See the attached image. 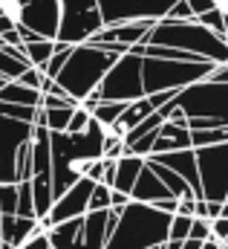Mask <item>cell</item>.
<instances>
[{
	"label": "cell",
	"mask_w": 228,
	"mask_h": 249,
	"mask_svg": "<svg viewBox=\"0 0 228 249\" xmlns=\"http://www.w3.org/2000/svg\"><path fill=\"white\" fill-rule=\"evenodd\" d=\"M32 186V203H35V220H44L55 203V194H52V174H38L29 180Z\"/></svg>",
	"instance_id": "17"
},
{
	"label": "cell",
	"mask_w": 228,
	"mask_h": 249,
	"mask_svg": "<svg viewBox=\"0 0 228 249\" xmlns=\"http://www.w3.org/2000/svg\"><path fill=\"white\" fill-rule=\"evenodd\" d=\"M0 102L6 105H26V107H41V93L38 90H29L17 81H6L0 87Z\"/></svg>",
	"instance_id": "19"
},
{
	"label": "cell",
	"mask_w": 228,
	"mask_h": 249,
	"mask_svg": "<svg viewBox=\"0 0 228 249\" xmlns=\"http://www.w3.org/2000/svg\"><path fill=\"white\" fill-rule=\"evenodd\" d=\"M93 180H87V177H81L78 183H72V186L66 188L61 197H55V203H52V209H49V214L44 217V220H38L44 229H49V226H55V223H64V220H72V217H84L87 214V200H90V191H93Z\"/></svg>",
	"instance_id": "11"
},
{
	"label": "cell",
	"mask_w": 228,
	"mask_h": 249,
	"mask_svg": "<svg viewBox=\"0 0 228 249\" xmlns=\"http://www.w3.org/2000/svg\"><path fill=\"white\" fill-rule=\"evenodd\" d=\"M217 3H220V6H223V3H226V0H217Z\"/></svg>",
	"instance_id": "41"
},
{
	"label": "cell",
	"mask_w": 228,
	"mask_h": 249,
	"mask_svg": "<svg viewBox=\"0 0 228 249\" xmlns=\"http://www.w3.org/2000/svg\"><path fill=\"white\" fill-rule=\"evenodd\" d=\"M211 238H214L217 244L228 247V217H217V220H211Z\"/></svg>",
	"instance_id": "33"
},
{
	"label": "cell",
	"mask_w": 228,
	"mask_h": 249,
	"mask_svg": "<svg viewBox=\"0 0 228 249\" xmlns=\"http://www.w3.org/2000/svg\"><path fill=\"white\" fill-rule=\"evenodd\" d=\"M228 142V124L211 127V130H191V148H208V145H223Z\"/></svg>",
	"instance_id": "23"
},
{
	"label": "cell",
	"mask_w": 228,
	"mask_h": 249,
	"mask_svg": "<svg viewBox=\"0 0 228 249\" xmlns=\"http://www.w3.org/2000/svg\"><path fill=\"white\" fill-rule=\"evenodd\" d=\"M173 105L185 113L188 130H211L228 124V84L202 78L182 87L173 96Z\"/></svg>",
	"instance_id": "3"
},
{
	"label": "cell",
	"mask_w": 228,
	"mask_h": 249,
	"mask_svg": "<svg viewBox=\"0 0 228 249\" xmlns=\"http://www.w3.org/2000/svg\"><path fill=\"white\" fill-rule=\"evenodd\" d=\"M127 203H130V194H121V191L110 188V209H124Z\"/></svg>",
	"instance_id": "37"
},
{
	"label": "cell",
	"mask_w": 228,
	"mask_h": 249,
	"mask_svg": "<svg viewBox=\"0 0 228 249\" xmlns=\"http://www.w3.org/2000/svg\"><path fill=\"white\" fill-rule=\"evenodd\" d=\"M115 58H121V55H110V53H104L98 47H90V44H78V47H72L69 58L64 61L61 72L52 81L69 99H75L81 105V99H87L101 84L104 72L113 67Z\"/></svg>",
	"instance_id": "4"
},
{
	"label": "cell",
	"mask_w": 228,
	"mask_h": 249,
	"mask_svg": "<svg viewBox=\"0 0 228 249\" xmlns=\"http://www.w3.org/2000/svg\"><path fill=\"white\" fill-rule=\"evenodd\" d=\"M145 162H147V168H150V171L159 177V183L168 188L176 200H179V197H196V194L191 191V186H188V183H185L179 174H173L171 168H165V165H159V162H153V160H145Z\"/></svg>",
	"instance_id": "20"
},
{
	"label": "cell",
	"mask_w": 228,
	"mask_h": 249,
	"mask_svg": "<svg viewBox=\"0 0 228 249\" xmlns=\"http://www.w3.org/2000/svg\"><path fill=\"white\" fill-rule=\"evenodd\" d=\"M26 67H29V64L20 61V58H15V55L9 53V47H0V78H3V81H15Z\"/></svg>",
	"instance_id": "24"
},
{
	"label": "cell",
	"mask_w": 228,
	"mask_h": 249,
	"mask_svg": "<svg viewBox=\"0 0 228 249\" xmlns=\"http://www.w3.org/2000/svg\"><path fill=\"white\" fill-rule=\"evenodd\" d=\"M223 6H217V9H211V12H205V15H199V18H194L196 23H202L205 29H211V32H217L220 38H223Z\"/></svg>",
	"instance_id": "29"
},
{
	"label": "cell",
	"mask_w": 228,
	"mask_h": 249,
	"mask_svg": "<svg viewBox=\"0 0 228 249\" xmlns=\"http://www.w3.org/2000/svg\"><path fill=\"white\" fill-rule=\"evenodd\" d=\"M81 220L84 217H72V220H64L47 229V238H49V249H75L78 244V235H81Z\"/></svg>",
	"instance_id": "18"
},
{
	"label": "cell",
	"mask_w": 228,
	"mask_h": 249,
	"mask_svg": "<svg viewBox=\"0 0 228 249\" xmlns=\"http://www.w3.org/2000/svg\"><path fill=\"white\" fill-rule=\"evenodd\" d=\"M17 84H23V87H29V90H38L41 93V81H44V72L38 70V67H26L17 78H15Z\"/></svg>",
	"instance_id": "31"
},
{
	"label": "cell",
	"mask_w": 228,
	"mask_h": 249,
	"mask_svg": "<svg viewBox=\"0 0 228 249\" xmlns=\"http://www.w3.org/2000/svg\"><path fill=\"white\" fill-rule=\"evenodd\" d=\"M168 20H194V15H191V9H188V3L185 0H176L171 9H168V15H165Z\"/></svg>",
	"instance_id": "34"
},
{
	"label": "cell",
	"mask_w": 228,
	"mask_h": 249,
	"mask_svg": "<svg viewBox=\"0 0 228 249\" xmlns=\"http://www.w3.org/2000/svg\"><path fill=\"white\" fill-rule=\"evenodd\" d=\"M0 249H3V241H0Z\"/></svg>",
	"instance_id": "44"
},
{
	"label": "cell",
	"mask_w": 228,
	"mask_h": 249,
	"mask_svg": "<svg viewBox=\"0 0 228 249\" xmlns=\"http://www.w3.org/2000/svg\"><path fill=\"white\" fill-rule=\"evenodd\" d=\"M124 107H127V102H101V105H96V107L90 110V116L101 124V127H110V124L124 113Z\"/></svg>",
	"instance_id": "22"
},
{
	"label": "cell",
	"mask_w": 228,
	"mask_h": 249,
	"mask_svg": "<svg viewBox=\"0 0 228 249\" xmlns=\"http://www.w3.org/2000/svg\"><path fill=\"white\" fill-rule=\"evenodd\" d=\"M15 23H17V20H15L12 15H6V12H0V35H6V32H12V29H15Z\"/></svg>",
	"instance_id": "39"
},
{
	"label": "cell",
	"mask_w": 228,
	"mask_h": 249,
	"mask_svg": "<svg viewBox=\"0 0 228 249\" xmlns=\"http://www.w3.org/2000/svg\"><path fill=\"white\" fill-rule=\"evenodd\" d=\"M185 3H188V9H191L194 18H199V15H205V12H211V9L220 6L217 0H185Z\"/></svg>",
	"instance_id": "36"
},
{
	"label": "cell",
	"mask_w": 228,
	"mask_h": 249,
	"mask_svg": "<svg viewBox=\"0 0 228 249\" xmlns=\"http://www.w3.org/2000/svg\"><path fill=\"white\" fill-rule=\"evenodd\" d=\"M153 47H171V50H182L199 61L211 64H228V44L211 29H205L196 20H156V26L150 29L147 41Z\"/></svg>",
	"instance_id": "1"
},
{
	"label": "cell",
	"mask_w": 228,
	"mask_h": 249,
	"mask_svg": "<svg viewBox=\"0 0 228 249\" xmlns=\"http://www.w3.org/2000/svg\"><path fill=\"white\" fill-rule=\"evenodd\" d=\"M23 3H29V0H15V6H17V9H20V6H23Z\"/></svg>",
	"instance_id": "40"
},
{
	"label": "cell",
	"mask_w": 228,
	"mask_h": 249,
	"mask_svg": "<svg viewBox=\"0 0 228 249\" xmlns=\"http://www.w3.org/2000/svg\"><path fill=\"white\" fill-rule=\"evenodd\" d=\"M87 122H90V113L78 105L75 110H72V116H69V124H66V130L64 133H81L84 127H87Z\"/></svg>",
	"instance_id": "32"
},
{
	"label": "cell",
	"mask_w": 228,
	"mask_h": 249,
	"mask_svg": "<svg viewBox=\"0 0 228 249\" xmlns=\"http://www.w3.org/2000/svg\"><path fill=\"white\" fill-rule=\"evenodd\" d=\"M20 249H49V238H47V229H38L32 238H26Z\"/></svg>",
	"instance_id": "35"
},
{
	"label": "cell",
	"mask_w": 228,
	"mask_h": 249,
	"mask_svg": "<svg viewBox=\"0 0 228 249\" xmlns=\"http://www.w3.org/2000/svg\"><path fill=\"white\" fill-rule=\"evenodd\" d=\"M226 203H228V200H226Z\"/></svg>",
	"instance_id": "45"
},
{
	"label": "cell",
	"mask_w": 228,
	"mask_h": 249,
	"mask_svg": "<svg viewBox=\"0 0 228 249\" xmlns=\"http://www.w3.org/2000/svg\"><path fill=\"white\" fill-rule=\"evenodd\" d=\"M107 209L104 212H87L81 220V235L75 249H104L107 244Z\"/></svg>",
	"instance_id": "14"
},
{
	"label": "cell",
	"mask_w": 228,
	"mask_h": 249,
	"mask_svg": "<svg viewBox=\"0 0 228 249\" xmlns=\"http://www.w3.org/2000/svg\"><path fill=\"white\" fill-rule=\"evenodd\" d=\"M173 214L156 212L147 203H127L118 214V223L110 232L104 249H150L168 241V226Z\"/></svg>",
	"instance_id": "2"
},
{
	"label": "cell",
	"mask_w": 228,
	"mask_h": 249,
	"mask_svg": "<svg viewBox=\"0 0 228 249\" xmlns=\"http://www.w3.org/2000/svg\"><path fill=\"white\" fill-rule=\"evenodd\" d=\"M223 6H226V9H228V0H226V3H223Z\"/></svg>",
	"instance_id": "43"
},
{
	"label": "cell",
	"mask_w": 228,
	"mask_h": 249,
	"mask_svg": "<svg viewBox=\"0 0 228 249\" xmlns=\"http://www.w3.org/2000/svg\"><path fill=\"white\" fill-rule=\"evenodd\" d=\"M173 197L168 188L159 183V177L147 168V162H145V168L139 171V177H136V183L130 188V200L133 203H147V206H153L156 200H168Z\"/></svg>",
	"instance_id": "15"
},
{
	"label": "cell",
	"mask_w": 228,
	"mask_h": 249,
	"mask_svg": "<svg viewBox=\"0 0 228 249\" xmlns=\"http://www.w3.org/2000/svg\"><path fill=\"white\" fill-rule=\"evenodd\" d=\"M38 229H44L35 217H17V214H0V241L12 249H20L26 238H32Z\"/></svg>",
	"instance_id": "13"
},
{
	"label": "cell",
	"mask_w": 228,
	"mask_h": 249,
	"mask_svg": "<svg viewBox=\"0 0 228 249\" xmlns=\"http://www.w3.org/2000/svg\"><path fill=\"white\" fill-rule=\"evenodd\" d=\"M17 206V183H3L0 186V214H15Z\"/></svg>",
	"instance_id": "28"
},
{
	"label": "cell",
	"mask_w": 228,
	"mask_h": 249,
	"mask_svg": "<svg viewBox=\"0 0 228 249\" xmlns=\"http://www.w3.org/2000/svg\"><path fill=\"white\" fill-rule=\"evenodd\" d=\"M145 168V160L142 157H133V154H124L115 160V177H113V188L121 194H130V188L136 183L139 171Z\"/></svg>",
	"instance_id": "16"
},
{
	"label": "cell",
	"mask_w": 228,
	"mask_h": 249,
	"mask_svg": "<svg viewBox=\"0 0 228 249\" xmlns=\"http://www.w3.org/2000/svg\"><path fill=\"white\" fill-rule=\"evenodd\" d=\"M20 50H23V58H26L29 67H38V70H41L44 64L49 61V55L55 53V41H44V38H41V41H35V44H23Z\"/></svg>",
	"instance_id": "21"
},
{
	"label": "cell",
	"mask_w": 228,
	"mask_h": 249,
	"mask_svg": "<svg viewBox=\"0 0 228 249\" xmlns=\"http://www.w3.org/2000/svg\"><path fill=\"white\" fill-rule=\"evenodd\" d=\"M20 26L32 29L38 38H47V41H55L58 35V23H61V3L58 0H29L17 9V18H15Z\"/></svg>",
	"instance_id": "10"
},
{
	"label": "cell",
	"mask_w": 228,
	"mask_h": 249,
	"mask_svg": "<svg viewBox=\"0 0 228 249\" xmlns=\"http://www.w3.org/2000/svg\"><path fill=\"white\" fill-rule=\"evenodd\" d=\"M101 26H104V20H101L98 6L96 9H61V23H58L55 41L78 47V44H87Z\"/></svg>",
	"instance_id": "9"
},
{
	"label": "cell",
	"mask_w": 228,
	"mask_h": 249,
	"mask_svg": "<svg viewBox=\"0 0 228 249\" xmlns=\"http://www.w3.org/2000/svg\"><path fill=\"white\" fill-rule=\"evenodd\" d=\"M96 90H98L101 102H136V99H142L145 96V90H142V58H136L130 53L115 58Z\"/></svg>",
	"instance_id": "7"
},
{
	"label": "cell",
	"mask_w": 228,
	"mask_h": 249,
	"mask_svg": "<svg viewBox=\"0 0 228 249\" xmlns=\"http://www.w3.org/2000/svg\"><path fill=\"white\" fill-rule=\"evenodd\" d=\"M188 241H199V244H205V241H214V238H211V220L194 217V220H191V232H188Z\"/></svg>",
	"instance_id": "30"
},
{
	"label": "cell",
	"mask_w": 228,
	"mask_h": 249,
	"mask_svg": "<svg viewBox=\"0 0 228 249\" xmlns=\"http://www.w3.org/2000/svg\"><path fill=\"white\" fill-rule=\"evenodd\" d=\"M104 209H110V188L96 183L87 200V212H104Z\"/></svg>",
	"instance_id": "26"
},
{
	"label": "cell",
	"mask_w": 228,
	"mask_h": 249,
	"mask_svg": "<svg viewBox=\"0 0 228 249\" xmlns=\"http://www.w3.org/2000/svg\"><path fill=\"white\" fill-rule=\"evenodd\" d=\"M211 81H217V84H228V64H217L214 70H211V75H208Z\"/></svg>",
	"instance_id": "38"
},
{
	"label": "cell",
	"mask_w": 228,
	"mask_h": 249,
	"mask_svg": "<svg viewBox=\"0 0 228 249\" xmlns=\"http://www.w3.org/2000/svg\"><path fill=\"white\" fill-rule=\"evenodd\" d=\"M3 84H6V81H3V78H0V87H3Z\"/></svg>",
	"instance_id": "42"
},
{
	"label": "cell",
	"mask_w": 228,
	"mask_h": 249,
	"mask_svg": "<svg viewBox=\"0 0 228 249\" xmlns=\"http://www.w3.org/2000/svg\"><path fill=\"white\" fill-rule=\"evenodd\" d=\"M191 220L194 217H185V214H173L171 226H168V241H188V232H191Z\"/></svg>",
	"instance_id": "27"
},
{
	"label": "cell",
	"mask_w": 228,
	"mask_h": 249,
	"mask_svg": "<svg viewBox=\"0 0 228 249\" xmlns=\"http://www.w3.org/2000/svg\"><path fill=\"white\" fill-rule=\"evenodd\" d=\"M217 64L211 61H171V58H142V90L145 96L173 90L179 93L188 84H196L211 75Z\"/></svg>",
	"instance_id": "5"
},
{
	"label": "cell",
	"mask_w": 228,
	"mask_h": 249,
	"mask_svg": "<svg viewBox=\"0 0 228 249\" xmlns=\"http://www.w3.org/2000/svg\"><path fill=\"white\" fill-rule=\"evenodd\" d=\"M147 160H153V162L171 168L173 174H179V177L191 186V191L196 194V200H199V174H196V154H194V148H182V151L159 154V157H147Z\"/></svg>",
	"instance_id": "12"
},
{
	"label": "cell",
	"mask_w": 228,
	"mask_h": 249,
	"mask_svg": "<svg viewBox=\"0 0 228 249\" xmlns=\"http://www.w3.org/2000/svg\"><path fill=\"white\" fill-rule=\"evenodd\" d=\"M196 174H199V200L226 203L228 200V142L194 148Z\"/></svg>",
	"instance_id": "6"
},
{
	"label": "cell",
	"mask_w": 228,
	"mask_h": 249,
	"mask_svg": "<svg viewBox=\"0 0 228 249\" xmlns=\"http://www.w3.org/2000/svg\"><path fill=\"white\" fill-rule=\"evenodd\" d=\"M104 26L127 20H162L176 0H96Z\"/></svg>",
	"instance_id": "8"
},
{
	"label": "cell",
	"mask_w": 228,
	"mask_h": 249,
	"mask_svg": "<svg viewBox=\"0 0 228 249\" xmlns=\"http://www.w3.org/2000/svg\"><path fill=\"white\" fill-rule=\"evenodd\" d=\"M17 217H35V203H32V186L29 180L17 183V206H15Z\"/></svg>",
	"instance_id": "25"
}]
</instances>
